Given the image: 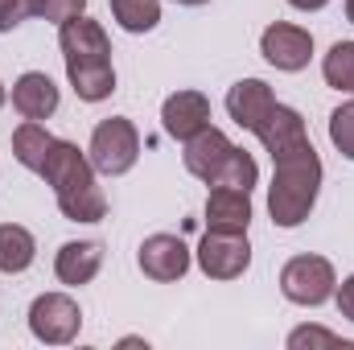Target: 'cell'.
Wrapping results in <instances>:
<instances>
[{
  "mask_svg": "<svg viewBox=\"0 0 354 350\" xmlns=\"http://www.w3.org/2000/svg\"><path fill=\"white\" fill-rule=\"evenodd\" d=\"M177 4H189V8H198V4H206V0H177Z\"/></svg>",
  "mask_w": 354,
  "mask_h": 350,
  "instance_id": "30",
  "label": "cell"
},
{
  "mask_svg": "<svg viewBox=\"0 0 354 350\" xmlns=\"http://www.w3.org/2000/svg\"><path fill=\"white\" fill-rule=\"evenodd\" d=\"M58 103H62V91L46 71H25L12 83V107L21 111V120H50Z\"/></svg>",
  "mask_w": 354,
  "mask_h": 350,
  "instance_id": "12",
  "label": "cell"
},
{
  "mask_svg": "<svg viewBox=\"0 0 354 350\" xmlns=\"http://www.w3.org/2000/svg\"><path fill=\"white\" fill-rule=\"evenodd\" d=\"M260 181V165H256V157L248 153V149H231L227 157H223V165L214 169V177L206 181V185H235V190H252Z\"/></svg>",
  "mask_w": 354,
  "mask_h": 350,
  "instance_id": "21",
  "label": "cell"
},
{
  "mask_svg": "<svg viewBox=\"0 0 354 350\" xmlns=\"http://www.w3.org/2000/svg\"><path fill=\"white\" fill-rule=\"evenodd\" d=\"M322 342H326V347H338L342 338H338V334H330V330H322V326H301V330H292V334H288V350L322 347ZM346 347H351V342H346Z\"/></svg>",
  "mask_w": 354,
  "mask_h": 350,
  "instance_id": "25",
  "label": "cell"
},
{
  "mask_svg": "<svg viewBox=\"0 0 354 350\" xmlns=\"http://www.w3.org/2000/svg\"><path fill=\"white\" fill-rule=\"evenodd\" d=\"M210 124V99L202 91H174L161 103V128L174 140H189L194 132H202Z\"/></svg>",
  "mask_w": 354,
  "mask_h": 350,
  "instance_id": "10",
  "label": "cell"
},
{
  "mask_svg": "<svg viewBox=\"0 0 354 350\" xmlns=\"http://www.w3.org/2000/svg\"><path fill=\"white\" fill-rule=\"evenodd\" d=\"M58 46H62V62H66V66L111 58L107 29H103L99 21H91L87 12H79V17H71V21L58 25Z\"/></svg>",
  "mask_w": 354,
  "mask_h": 350,
  "instance_id": "9",
  "label": "cell"
},
{
  "mask_svg": "<svg viewBox=\"0 0 354 350\" xmlns=\"http://www.w3.org/2000/svg\"><path fill=\"white\" fill-rule=\"evenodd\" d=\"M83 330V309L66 293H41L29 305V334L46 347H66Z\"/></svg>",
  "mask_w": 354,
  "mask_h": 350,
  "instance_id": "5",
  "label": "cell"
},
{
  "mask_svg": "<svg viewBox=\"0 0 354 350\" xmlns=\"http://www.w3.org/2000/svg\"><path fill=\"white\" fill-rule=\"evenodd\" d=\"M260 54H264L268 66H276L284 75H297L313 58V33L292 25V21H272L260 33Z\"/></svg>",
  "mask_w": 354,
  "mask_h": 350,
  "instance_id": "7",
  "label": "cell"
},
{
  "mask_svg": "<svg viewBox=\"0 0 354 350\" xmlns=\"http://www.w3.org/2000/svg\"><path fill=\"white\" fill-rule=\"evenodd\" d=\"M111 17L124 33H153L161 25V0H111Z\"/></svg>",
  "mask_w": 354,
  "mask_h": 350,
  "instance_id": "20",
  "label": "cell"
},
{
  "mask_svg": "<svg viewBox=\"0 0 354 350\" xmlns=\"http://www.w3.org/2000/svg\"><path fill=\"white\" fill-rule=\"evenodd\" d=\"M21 8H25V21L37 17V21L62 25V21H71V17H79V12L87 8V0H21Z\"/></svg>",
  "mask_w": 354,
  "mask_h": 350,
  "instance_id": "23",
  "label": "cell"
},
{
  "mask_svg": "<svg viewBox=\"0 0 354 350\" xmlns=\"http://www.w3.org/2000/svg\"><path fill=\"white\" fill-rule=\"evenodd\" d=\"M346 21L354 25V0H346Z\"/></svg>",
  "mask_w": 354,
  "mask_h": 350,
  "instance_id": "29",
  "label": "cell"
},
{
  "mask_svg": "<svg viewBox=\"0 0 354 350\" xmlns=\"http://www.w3.org/2000/svg\"><path fill=\"white\" fill-rule=\"evenodd\" d=\"M322 157L313 145H301L292 153H280L272 157V185H268V214L276 227L292 231L301 227L313 206H317V194H322Z\"/></svg>",
  "mask_w": 354,
  "mask_h": 350,
  "instance_id": "2",
  "label": "cell"
},
{
  "mask_svg": "<svg viewBox=\"0 0 354 350\" xmlns=\"http://www.w3.org/2000/svg\"><path fill=\"white\" fill-rule=\"evenodd\" d=\"M0 107H4V83H0Z\"/></svg>",
  "mask_w": 354,
  "mask_h": 350,
  "instance_id": "31",
  "label": "cell"
},
{
  "mask_svg": "<svg viewBox=\"0 0 354 350\" xmlns=\"http://www.w3.org/2000/svg\"><path fill=\"white\" fill-rule=\"evenodd\" d=\"M194 256L210 280H239L252 268V243H248V231H210L206 227Z\"/></svg>",
  "mask_w": 354,
  "mask_h": 350,
  "instance_id": "6",
  "label": "cell"
},
{
  "mask_svg": "<svg viewBox=\"0 0 354 350\" xmlns=\"http://www.w3.org/2000/svg\"><path fill=\"white\" fill-rule=\"evenodd\" d=\"M272 107H276V95H272V87L264 79H239L235 87L227 91V116L239 128H248V132H256L264 124Z\"/></svg>",
  "mask_w": 354,
  "mask_h": 350,
  "instance_id": "14",
  "label": "cell"
},
{
  "mask_svg": "<svg viewBox=\"0 0 354 350\" xmlns=\"http://www.w3.org/2000/svg\"><path fill=\"white\" fill-rule=\"evenodd\" d=\"M292 8H301V12H317V8H326L330 0H288Z\"/></svg>",
  "mask_w": 354,
  "mask_h": 350,
  "instance_id": "28",
  "label": "cell"
},
{
  "mask_svg": "<svg viewBox=\"0 0 354 350\" xmlns=\"http://www.w3.org/2000/svg\"><path fill=\"white\" fill-rule=\"evenodd\" d=\"M41 177L54 190V202H58V210L71 223H103L107 219V194L99 190L91 157L75 140H58L54 136L50 157L41 165Z\"/></svg>",
  "mask_w": 354,
  "mask_h": 350,
  "instance_id": "1",
  "label": "cell"
},
{
  "mask_svg": "<svg viewBox=\"0 0 354 350\" xmlns=\"http://www.w3.org/2000/svg\"><path fill=\"white\" fill-rule=\"evenodd\" d=\"M334 301H338V313L354 322V276H346V280L334 288Z\"/></svg>",
  "mask_w": 354,
  "mask_h": 350,
  "instance_id": "27",
  "label": "cell"
},
{
  "mask_svg": "<svg viewBox=\"0 0 354 350\" xmlns=\"http://www.w3.org/2000/svg\"><path fill=\"white\" fill-rule=\"evenodd\" d=\"M189 248L181 243V235H169V231H157V235H149L140 248H136V264H140V272L149 276V280H157V284H174L181 280L185 272H189Z\"/></svg>",
  "mask_w": 354,
  "mask_h": 350,
  "instance_id": "8",
  "label": "cell"
},
{
  "mask_svg": "<svg viewBox=\"0 0 354 350\" xmlns=\"http://www.w3.org/2000/svg\"><path fill=\"white\" fill-rule=\"evenodd\" d=\"M334 288H338V272L326 256H292L280 268V293L292 305L317 309L334 297Z\"/></svg>",
  "mask_w": 354,
  "mask_h": 350,
  "instance_id": "4",
  "label": "cell"
},
{
  "mask_svg": "<svg viewBox=\"0 0 354 350\" xmlns=\"http://www.w3.org/2000/svg\"><path fill=\"white\" fill-rule=\"evenodd\" d=\"M330 145H334L346 161H354V99H346L342 107L330 111Z\"/></svg>",
  "mask_w": 354,
  "mask_h": 350,
  "instance_id": "24",
  "label": "cell"
},
{
  "mask_svg": "<svg viewBox=\"0 0 354 350\" xmlns=\"http://www.w3.org/2000/svg\"><path fill=\"white\" fill-rule=\"evenodd\" d=\"M206 227L210 231H248L252 227V190L210 185V194H206Z\"/></svg>",
  "mask_w": 354,
  "mask_h": 350,
  "instance_id": "13",
  "label": "cell"
},
{
  "mask_svg": "<svg viewBox=\"0 0 354 350\" xmlns=\"http://www.w3.org/2000/svg\"><path fill=\"white\" fill-rule=\"evenodd\" d=\"M37 260V239L29 227L21 223H0V272L4 276H21Z\"/></svg>",
  "mask_w": 354,
  "mask_h": 350,
  "instance_id": "17",
  "label": "cell"
},
{
  "mask_svg": "<svg viewBox=\"0 0 354 350\" xmlns=\"http://www.w3.org/2000/svg\"><path fill=\"white\" fill-rule=\"evenodd\" d=\"M87 157L95 174L103 177H124L136 161H140V132L128 116H107L95 124L87 145Z\"/></svg>",
  "mask_w": 354,
  "mask_h": 350,
  "instance_id": "3",
  "label": "cell"
},
{
  "mask_svg": "<svg viewBox=\"0 0 354 350\" xmlns=\"http://www.w3.org/2000/svg\"><path fill=\"white\" fill-rule=\"evenodd\" d=\"M50 145H54V136H50V128L41 120H25L21 128H12V157L29 174H41V165L50 157Z\"/></svg>",
  "mask_w": 354,
  "mask_h": 350,
  "instance_id": "19",
  "label": "cell"
},
{
  "mask_svg": "<svg viewBox=\"0 0 354 350\" xmlns=\"http://www.w3.org/2000/svg\"><path fill=\"white\" fill-rule=\"evenodd\" d=\"M322 75L334 91L354 95V42H334L330 54L322 58Z\"/></svg>",
  "mask_w": 354,
  "mask_h": 350,
  "instance_id": "22",
  "label": "cell"
},
{
  "mask_svg": "<svg viewBox=\"0 0 354 350\" xmlns=\"http://www.w3.org/2000/svg\"><path fill=\"white\" fill-rule=\"evenodd\" d=\"M256 136H260V145L268 149V157H280V153H292L301 145H313L309 140V128H305V116L297 107H288V103H276L268 111V120L256 128Z\"/></svg>",
  "mask_w": 354,
  "mask_h": 350,
  "instance_id": "11",
  "label": "cell"
},
{
  "mask_svg": "<svg viewBox=\"0 0 354 350\" xmlns=\"http://www.w3.org/2000/svg\"><path fill=\"white\" fill-rule=\"evenodd\" d=\"M99 268H103V243H95V239H71L54 256V276L71 288L91 284L99 276Z\"/></svg>",
  "mask_w": 354,
  "mask_h": 350,
  "instance_id": "16",
  "label": "cell"
},
{
  "mask_svg": "<svg viewBox=\"0 0 354 350\" xmlns=\"http://www.w3.org/2000/svg\"><path fill=\"white\" fill-rule=\"evenodd\" d=\"M21 21H25V8H21V0H0V33H12Z\"/></svg>",
  "mask_w": 354,
  "mask_h": 350,
  "instance_id": "26",
  "label": "cell"
},
{
  "mask_svg": "<svg viewBox=\"0 0 354 350\" xmlns=\"http://www.w3.org/2000/svg\"><path fill=\"white\" fill-rule=\"evenodd\" d=\"M231 149L235 145L227 140V132H218L214 124H206L202 132H194L189 140H181V161H185V169L198 177V181H210Z\"/></svg>",
  "mask_w": 354,
  "mask_h": 350,
  "instance_id": "15",
  "label": "cell"
},
{
  "mask_svg": "<svg viewBox=\"0 0 354 350\" xmlns=\"http://www.w3.org/2000/svg\"><path fill=\"white\" fill-rule=\"evenodd\" d=\"M66 79H71V87L83 103H103L115 91V66H111V58L79 62V66H66Z\"/></svg>",
  "mask_w": 354,
  "mask_h": 350,
  "instance_id": "18",
  "label": "cell"
}]
</instances>
